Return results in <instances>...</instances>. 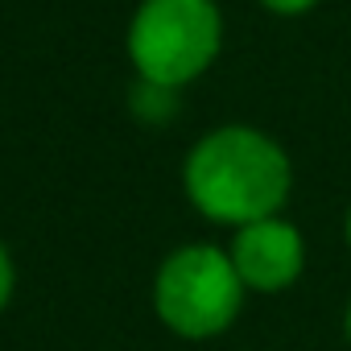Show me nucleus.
I'll return each mask as SVG.
<instances>
[{
  "label": "nucleus",
  "mask_w": 351,
  "mask_h": 351,
  "mask_svg": "<svg viewBox=\"0 0 351 351\" xmlns=\"http://www.w3.org/2000/svg\"><path fill=\"white\" fill-rule=\"evenodd\" d=\"M343 236H347V248H351V207H347V223H343Z\"/></svg>",
  "instance_id": "nucleus-8"
},
{
  "label": "nucleus",
  "mask_w": 351,
  "mask_h": 351,
  "mask_svg": "<svg viewBox=\"0 0 351 351\" xmlns=\"http://www.w3.org/2000/svg\"><path fill=\"white\" fill-rule=\"evenodd\" d=\"M13 281H17V273H13V256H9L5 244H0V310H5L9 298H13Z\"/></svg>",
  "instance_id": "nucleus-5"
},
{
  "label": "nucleus",
  "mask_w": 351,
  "mask_h": 351,
  "mask_svg": "<svg viewBox=\"0 0 351 351\" xmlns=\"http://www.w3.org/2000/svg\"><path fill=\"white\" fill-rule=\"evenodd\" d=\"M223 46L215 0H141L128 25V58L141 83L178 91L195 83Z\"/></svg>",
  "instance_id": "nucleus-2"
},
{
  "label": "nucleus",
  "mask_w": 351,
  "mask_h": 351,
  "mask_svg": "<svg viewBox=\"0 0 351 351\" xmlns=\"http://www.w3.org/2000/svg\"><path fill=\"white\" fill-rule=\"evenodd\" d=\"M191 207L223 228L281 215L293 191L289 153L252 124H223L195 141L182 165Z\"/></svg>",
  "instance_id": "nucleus-1"
},
{
  "label": "nucleus",
  "mask_w": 351,
  "mask_h": 351,
  "mask_svg": "<svg viewBox=\"0 0 351 351\" xmlns=\"http://www.w3.org/2000/svg\"><path fill=\"white\" fill-rule=\"evenodd\" d=\"M244 281L215 244H182L173 248L153 277V310L182 339H215L223 335L244 306Z\"/></svg>",
  "instance_id": "nucleus-3"
},
{
  "label": "nucleus",
  "mask_w": 351,
  "mask_h": 351,
  "mask_svg": "<svg viewBox=\"0 0 351 351\" xmlns=\"http://www.w3.org/2000/svg\"><path fill=\"white\" fill-rule=\"evenodd\" d=\"M228 256H232L244 289L285 293L306 269V236L289 219L269 215V219L236 228V236L228 244Z\"/></svg>",
  "instance_id": "nucleus-4"
},
{
  "label": "nucleus",
  "mask_w": 351,
  "mask_h": 351,
  "mask_svg": "<svg viewBox=\"0 0 351 351\" xmlns=\"http://www.w3.org/2000/svg\"><path fill=\"white\" fill-rule=\"evenodd\" d=\"M343 335H347V343H351V298H347V310H343Z\"/></svg>",
  "instance_id": "nucleus-7"
},
{
  "label": "nucleus",
  "mask_w": 351,
  "mask_h": 351,
  "mask_svg": "<svg viewBox=\"0 0 351 351\" xmlns=\"http://www.w3.org/2000/svg\"><path fill=\"white\" fill-rule=\"evenodd\" d=\"M261 5L269 13H277V17H302V13H310L318 5V0H261Z\"/></svg>",
  "instance_id": "nucleus-6"
}]
</instances>
